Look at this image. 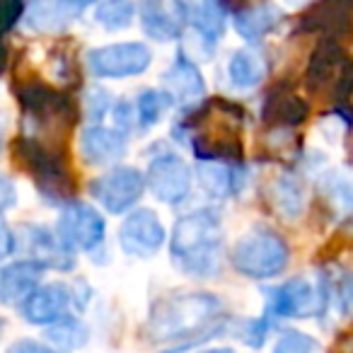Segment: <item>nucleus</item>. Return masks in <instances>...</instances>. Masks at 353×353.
I'll use <instances>...</instances> for the list:
<instances>
[{
  "mask_svg": "<svg viewBox=\"0 0 353 353\" xmlns=\"http://www.w3.org/2000/svg\"><path fill=\"white\" fill-rule=\"evenodd\" d=\"M242 117L245 112L237 104L228 102V99H211L199 112H194L187 121L179 123L174 133L179 131L184 133V138H189V145L199 160H240Z\"/></svg>",
  "mask_w": 353,
  "mask_h": 353,
  "instance_id": "obj_1",
  "label": "nucleus"
},
{
  "mask_svg": "<svg viewBox=\"0 0 353 353\" xmlns=\"http://www.w3.org/2000/svg\"><path fill=\"white\" fill-rule=\"evenodd\" d=\"M223 225L213 211L182 216L172 230V261L189 276H213L221 269Z\"/></svg>",
  "mask_w": 353,
  "mask_h": 353,
  "instance_id": "obj_2",
  "label": "nucleus"
},
{
  "mask_svg": "<svg viewBox=\"0 0 353 353\" xmlns=\"http://www.w3.org/2000/svg\"><path fill=\"white\" fill-rule=\"evenodd\" d=\"M17 102L30 126V133L25 136L46 143V145L63 148L65 136L80 119L73 99L41 80L22 83V88H17Z\"/></svg>",
  "mask_w": 353,
  "mask_h": 353,
  "instance_id": "obj_3",
  "label": "nucleus"
},
{
  "mask_svg": "<svg viewBox=\"0 0 353 353\" xmlns=\"http://www.w3.org/2000/svg\"><path fill=\"white\" fill-rule=\"evenodd\" d=\"M221 314V300L208 293H179L162 298L148 317L145 332L152 341H179L196 336Z\"/></svg>",
  "mask_w": 353,
  "mask_h": 353,
  "instance_id": "obj_4",
  "label": "nucleus"
},
{
  "mask_svg": "<svg viewBox=\"0 0 353 353\" xmlns=\"http://www.w3.org/2000/svg\"><path fill=\"white\" fill-rule=\"evenodd\" d=\"M12 160L20 170L34 179L44 199L54 203L68 201L75 196V176L68 165L63 148L46 145L30 136H20L12 143Z\"/></svg>",
  "mask_w": 353,
  "mask_h": 353,
  "instance_id": "obj_5",
  "label": "nucleus"
},
{
  "mask_svg": "<svg viewBox=\"0 0 353 353\" xmlns=\"http://www.w3.org/2000/svg\"><path fill=\"white\" fill-rule=\"evenodd\" d=\"M290 250L285 240L274 230L256 228L242 235L232 247L230 261L237 274L247 279H271L288 266Z\"/></svg>",
  "mask_w": 353,
  "mask_h": 353,
  "instance_id": "obj_6",
  "label": "nucleus"
},
{
  "mask_svg": "<svg viewBox=\"0 0 353 353\" xmlns=\"http://www.w3.org/2000/svg\"><path fill=\"white\" fill-rule=\"evenodd\" d=\"M305 85L314 97H348L353 85V63L341 41L319 39L305 70Z\"/></svg>",
  "mask_w": 353,
  "mask_h": 353,
  "instance_id": "obj_7",
  "label": "nucleus"
},
{
  "mask_svg": "<svg viewBox=\"0 0 353 353\" xmlns=\"http://www.w3.org/2000/svg\"><path fill=\"white\" fill-rule=\"evenodd\" d=\"M90 194L109 213H123L136 206L145 189V176L136 167H114L90 182Z\"/></svg>",
  "mask_w": 353,
  "mask_h": 353,
  "instance_id": "obj_8",
  "label": "nucleus"
},
{
  "mask_svg": "<svg viewBox=\"0 0 353 353\" xmlns=\"http://www.w3.org/2000/svg\"><path fill=\"white\" fill-rule=\"evenodd\" d=\"M266 300H269L266 310L274 317H312L327 305V290L298 276L279 288L266 290Z\"/></svg>",
  "mask_w": 353,
  "mask_h": 353,
  "instance_id": "obj_9",
  "label": "nucleus"
},
{
  "mask_svg": "<svg viewBox=\"0 0 353 353\" xmlns=\"http://www.w3.org/2000/svg\"><path fill=\"white\" fill-rule=\"evenodd\" d=\"M150 63L152 51L143 41H121L88 51V65L97 78H128L143 73Z\"/></svg>",
  "mask_w": 353,
  "mask_h": 353,
  "instance_id": "obj_10",
  "label": "nucleus"
},
{
  "mask_svg": "<svg viewBox=\"0 0 353 353\" xmlns=\"http://www.w3.org/2000/svg\"><path fill=\"white\" fill-rule=\"evenodd\" d=\"M145 184L150 187L152 196L162 203H182L192 192V170L174 152L157 155L150 162L145 174Z\"/></svg>",
  "mask_w": 353,
  "mask_h": 353,
  "instance_id": "obj_11",
  "label": "nucleus"
},
{
  "mask_svg": "<svg viewBox=\"0 0 353 353\" xmlns=\"http://www.w3.org/2000/svg\"><path fill=\"white\" fill-rule=\"evenodd\" d=\"M59 240L68 250L90 252L104 240V221L92 206L70 201L63 206L59 218Z\"/></svg>",
  "mask_w": 353,
  "mask_h": 353,
  "instance_id": "obj_12",
  "label": "nucleus"
},
{
  "mask_svg": "<svg viewBox=\"0 0 353 353\" xmlns=\"http://www.w3.org/2000/svg\"><path fill=\"white\" fill-rule=\"evenodd\" d=\"M162 242H165V228L150 208H138L128 213L119 228V245L131 256L148 259L160 252Z\"/></svg>",
  "mask_w": 353,
  "mask_h": 353,
  "instance_id": "obj_13",
  "label": "nucleus"
},
{
  "mask_svg": "<svg viewBox=\"0 0 353 353\" xmlns=\"http://www.w3.org/2000/svg\"><path fill=\"white\" fill-rule=\"evenodd\" d=\"M300 32H322L324 39L343 41L353 37V0L314 3L300 15Z\"/></svg>",
  "mask_w": 353,
  "mask_h": 353,
  "instance_id": "obj_14",
  "label": "nucleus"
},
{
  "mask_svg": "<svg viewBox=\"0 0 353 353\" xmlns=\"http://www.w3.org/2000/svg\"><path fill=\"white\" fill-rule=\"evenodd\" d=\"M70 305V290L61 283L39 285L25 303H20V314L32 324H56L65 317Z\"/></svg>",
  "mask_w": 353,
  "mask_h": 353,
  "instance_id": "obj_15",
  "label": "nucleus"
},
{
  "mask_svg": "<svg viewBox=\"0 0 353 353\" xmlns=\"http://www.w3.org/2000/svg\"><path fill=\"white\" fill-rule=\"evenodd\" d=\"M126 133L119 128H109L102 123L88 126L80 133V152L88 165H109L117 162L126 152Z\"/></svg>",
  "mask_w": 353,
  "mask_h": 353,
  "instance_id": "obj_16",
  "label": "nucleus"
},
{
  "mask_svg": "<svg viewBox=\"0 0 353 353\" xmlns=\"http://www.w3.org/2000/svg\"><path fill=\"white\" fill-rule=\"evenodd\" d=\"M46 266L37 259L12 261L8 266H0V303H25L37 288H39L41 274Z\"/></svg>",
  "mask_w": 353,
  "mask_h": 353,
  "instance_id": "obj_17",
  "label": "nucleus"
},
{
  "mask_svg": "<svg viewBox=\"0 0 353 353\" xmlns=\"http://www.w3.org/2000/svg\"><path fill=\"white\" fill-rule=\"evenodd\" d=\"M167 85V97L170 102H179L182 107H192L206 94V85H203L201 70L192 63L184 54H179L172 63L170 73L165 75Z\"/></svg>",
  "mask_w": 353,
  "mask_h": 353,
  "instance_id": "obj_18",
  "label": "nucleus"
},
{
  "mask_svg": "<svg viewBox=\"0 0 353 353\" xmlns=\"http://www.w3.org/2000/svg\"><path fill=\"white\" fill-rule=\"evenodd\" d=\"M138 15H141V25H143V30H145V34L160 41L176 39L184 27L182 3H174V6H165V3H143V6L138 8Z\"/></svg>",
  "mask_w": 353,
  "mask_h": 353,
  "instance_id": "obj_19",
  "label": "nucleus"
},
{
  "mask_svg": "<svg viewBox=\"0 0 353 353\" xmlns=\"http://www.w3.org/2000/svg\"><path fill=\"white\" fill-rule=\"evenodd\" d=\"M261 117L271 126H300L310 117V104L303 97H298L293 90L279 88L271 90L269 97L264 99Z\"/></svg>",
  "mask_w": 353,
  "mask_h": 353,
  "instance_id": "obj_20",
  "label": "nucleus"
},
{
  "mask_svg": "<svg viewBox=\"0 0 353 353\" xmlns=\"http://www.w3.org/2000/svg\"><path fill=\"white\" fill-rule=\"evenodd\" d=\"M85 3H37L27 10V27L34 32H61L70 25L78 15H83Z\"/></svg>",
  "mask_w": 353,
  "mask_h": 353,
  "instance_id": "obj_21",
  "label": "nucleus"
},
{
  "mask_svg": "<svg viewBox=\"0 0 353 353\" xmlns=\"http://www.w3.org/2000/svg\"><path fill=\"white\" fill-rule=\"evenodd\" d=\"M281 10L276 6H240L232 8V22H235V30L242 39L247 41H261V37L269 34L276 25H279Z\"/></svg>",
  "mask_w": 353,
  "mask_h": 353,
  "instance_id": "obj_22",
  "label": "nucleus"
},
{
  "mask_svg": "<svg viewBox=\"0 0 353 353\" xmlns=\"http://www.w3.org/2000/svg\"><path fill=\"white\" fill-rule=\"evenodd\" d=\"M184 25H192L208 44L221 39L228 22V8L221 3H182Z\"/></svg>",
  "mask_w": 353,
  "mask_h": 353,
  "instance_id": "obj_23",
  "label": "nucleus"
},
{
  "mask_svg": "<svg viewBox=\"0 0 353 353\" xmlns=\"http://www.w3.org/2000/svg\"><path fill=\"white\" fill-rule=\"evenodd\" d=\"M27 247L37 256V261L44 266H56V269H70L73 266V256H70L68 247L59 240V235H51L46 228H27Z\"/></svg>",
  "mask_w": 353,
  "mask_h": 353,
  "instance_id": "obj_24",
  "label": "nucleus"
},
{
  "mask_svg": "<svg viewBox=\"0 0 353 353\" xmlns=\"http://www.w3.org/2000/svg\"><path fill=\"white\" fill-rule=\"evenodd\" d=\"M228 75H230V83L235 88L250 90L254 85H259L266 75V63L259 54L250 49L235 51L230 56V63H228Z\"/></svg>",
  "mask_w": 353,
  "mask_h": 353,
  "instance_id": "obj_25",
  "label": "nucleus"
},
{
  "mask_svg": "<svg viewBox=\"0 0 353 353\" xmlns=\"http://www.w3.org/2000/svg\"><path fill=\"white\" fill-rule=\"evenodd\" d=\"M196 176H199V182H201V187L206 189L211 196H218V199L230 196L237 189L235 174H232L230 167L223 165V162H206V165H201L196 170Z\"/></svg>",
  "mask_w": 353,
  "mask_h": 353,
  "instance_id": "obj_26",
  "label": "nucleus"
},
{
  "mask_svg": "<svg viewBox=\"0 0 353 353\" xmlns=\"http://www.w3.org/2000/svg\"><path fill=\"white\" fill-rule=\"evenodd\" d=\"M322 194L339 213L353 211V176L346 174V172H329L322 182Z\"/></svg>",
  "mask_w": 353,
  "mask_h": 353,
  "instance_id": "obj_27",
  "label": "nucleus"
},
{
  "mask_svg": "<svg viewBox=\"0 0 353 353\" xmlns=\"http://www.w3.org/2000/svg\"><path fill=\"white\" fill-rule=\"evenodd\" d=\"M303 189H300L295 176H281L274 187V206L279 216L283 218H298L303 211Z\"/></svg>",
  "mask_w": 353,
  "mask_h": 353,
  "instance_id": "obj_28",
  "label": "nucleus"
},
{
  "mask_svg": "<svg viewBox=\"0 0 353 353\" xmlns=\"http://www.w3.org/2000/svg\"><path fill=\"white\" fill-rule=\"evenodd\" d=\"M88 336L90 334H88V329H85V324L73 317L59 319V322L46 329V339L54 341L59 348H80L88 341Z\"/></svg>",
  "mask_w": 353,
  "mask_h": 353,
  "instance_id": "obj_29",
  "label": "nucleus"
},
{
  "mask_svg": "<svg viewBox=\"0 0 353 353\" xmlns=\"http://www.w3.org/2000/svg\"><path fill=\"white\" fill-rule=\"evenodd\" d=\"M133 15H136V6L131 3H123V0H112V3H99L94 8V17L102 27L107 30H126L133 22Z\"/></svg>",
  "mask_w": 353,
  "mask_h": 353,
  "instance_id": "obj_30",
  "label": "nucleus"
},
{
  "mask_svg": "<svg viewBox=\"0 0 353 353\" xmlns=\"http://www.w3.org/2000/svg\"><path fill=\"white\" fill-rule=\"evenodd\" d=\"M170 107V97L165 92H157V90H145V92L138 94L136 99V119L141 121V126H152V123L160 121L162 112Z\"/></svg>",
  "mask_w": 353,
  "mask_h": 353,
  "instance_id": "obj_31",
  "label": "nucleus"
},
{
  "mask_svg": "<svg viewBox=\"0 0 353 353\" xmlns=\"http://www.w3.org/2000/svg\"><path fill=\"white\" fill-rule=\"evenodd\" d=\"M319 343L310 334L298 329H285L274 343V353H317Z\"/></svg>",
  "mask_w": 353,
  "mask_h": 353,
  "instance_id": "obj_32",
  "label": "nucleus"
},
{
  "mask_svg": "<svg viewBox=\"0 0 353 353\" xmlns=\"http://www.w3.org/2000/svg\"><path fill=\"white\" fill-rule=\"evenodd\" d=\"M49 63H51V75H54L56 80H61V83H73V80L78 78V73H75V61H73V56H68V51H63V49L51 51Z\"/></svg>",
  "mask_w": 353,
  "mask_h": 353,
  "instance_id": "obj_33",
  "label": "nucleus"
},
{
  "mask_svg": "<svg viewBox=\"0 0 353 353\" xmlns=\"http://www.w3.org/2000/svg\"><path fill=\"white\" fill-rule=\"evenodd\" d=\"M27 12V8L17 0H8V3H0V37L10 32L17 25V20H22Z\"/></svg>",
  "mask_w": 353,
  "mask_h": 353,
  "instance_id": "obj_34",
  "label": "nucleus"
},
{
  "mask_svg": "<svg viewBox=\"0 0 353 353\" xmlns=\"http://www.w3.org/2000/svg\"><path fill=\"white\" fill-rule=\"evenodd\" d=\"M269 327H271V314L256 319V322H247V329L242 332V339H245L250 346L259 348L261 343H264L266 334H269Z\"/></svg>",
  "mask_w": 353,
  "mask_h": 353,
  "instance_id": "obj_35",
  "label": "nucleus"
},
{
  "mask_svg": "<svg viewBox=\"0 0 353 353\" xmlns=\"http://www.w3.org/2000/svg\"><path fill=\"white\" fill-rule=\"evenodd\" d=\"M336 298H339V305H341L343 314L353 317V271H346V274L339 279Z\"/></svg>",
  "mask_w": 353,
  "mask_h": 353,
  "instance_id": "obj_36",
  "label": "nucleus"
},
{
  "mask_svg": "<svg viewBox=\"0 0 353 353\" xmlns=\"http://www.w3.org/2000/svg\"><path fill=\"white\" fill-rule=\"evenodd\" d=\"M88 114H90V119H102V114L107 112V107H109V97H107V92L104 90H90L88 92Z\"/></svg>",
  "mask_w": 353,
  "mask_h": 353,
  "instance_id": "obj_37",
  "label": "nucleus"
},
{
  "mask_svg": "<svg viewBox=\"0 0 353 353\" xmlns=\"http://www.w3.org/2000/svg\"><path fill=\"white\" fill-rule=\"evenodd\" d=\"M15 201H17V187H15V182H12L10 176L0 174V213L6 211V208H10Z\"/></svg>",
  "mask_w": 353,
  "mask_h": 353,
  "instance_id": "obj_38",
  "label": "nucleus"
},
{
  "mask_svg": "<svg viewBox=\"0 0 353 353\" xmlns=\"http://www.w3.org/2000/svg\"><path fill=\"white\" fill-rule=\"evenodd\" d=\"M8 353H61V351H54L49 346H41L39 341L34 339H22V341L12 343V348Z\"/></svg>",
  "mask_w": 353,
  "mask_h": 353,
  "instance_id": "obj_39",
  "label": "nucleus"
},
{
  "mask_svg": "<svg viewBox=\"0 0 353 353\" xmlns=\"http://www.w3.org/2000/svg\"><path fill=\"white\" fill-rule=\"evenodd\" d=\"M15 252V235L10 232L8 223L0 218V259H6Z\"/></svg>",
  "mask_w": 353,
  "mask_h": 353,
  "instance_id": "obj_40",
  "label": "nucleus"
},
{
  "mask_svg": "<svg viewBox=\"0 0 353 353\" xmlns=\"http://www.w3.org/2000/svg\"><path fill=\"white\" fill-rule=\"evenodd\" d=\"M6 65H8V46H6V41H3V37H0V75H3Z\"/></svg>",
  "mask_w": 353,
  "mask_h": 353,
  "instance_id": "obj_41",
  "label": "nucleus"
},
{
  "mask_svg": "<svg viewBox=\"0 0 353 353\" xmlns=\"http://www.w3.org/2000/svg\"><path fill=\"white\" fill-rule=\"evenodd\" d=\"M6 126H8L6 114H0V148H3V136H6Z\"/></svg>",
  "mask_w": 353,
  "mask_h": 353,
  "instance_id": "obj_42",
  "label": "nucleus"
},
{
  "mask_svg": "<svg viewBox=\"0 0 353 353\" xmlns=\"http://www.w3.org/2000/svg\"><path fill=\"white\" fill-rule=\"evenodd\" d=\"M201 353H235L232 348H211V351H201Z\"/></svg>",
  "mask_w": 353,
  "mask_h": 353,
  "instance_id": "obj_43",
  "label": "nucleus"
},
{
  "mask_svg": "<svg viewBox=\"0 0 353 353\" xmlns=\"http://www.w3.org/2000/svg\"><path fill=\"white\" fill-rule=\"evenodd\" d=\"M346 145H348V152L353 155V126H351V131H348V143H346Z\"/></svg>",
  "mask_w": 353,
  "mask_h": 353,
  "instance_id": "obj_44",
  "label": "nucleus"
},
{
  "mask_svg": "<svg viewBox=\"0 0 353 353\" xmlns=\"http://www.w3.org/2000/svg\"><path fill=\"white\" fill-rule=\"evenodd\" d=\"M348 104H351V112H353V85H351V92H348Z\"/></svg>",
  "mask_w": 353,
  "mask_h": 353,
  "instance_id": "obj_45",
  "label": "nucleus"
},
{
  "mask_svg": "<svg viewBox=\"0 0 353 353\" xmlns=\"http://www.w3.org/2000/svg\"><path fill=\"white\" fill-rule=\"evenodd\" d=\"M3 329H6V322H3V317H0V336H3Z\"/></svg>",
  "mask_w": 353,
  "mask_h": 353,
  "instance_id": "obj_46",
  "label": "nucleus"
}]
</instances>
